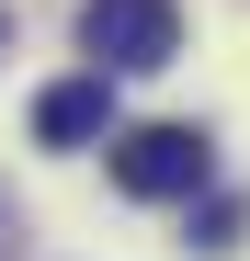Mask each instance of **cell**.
Wrapping results in <instances>:
<instances>
[{"label": "cell", "mask_w": 250, "mask_h": 261, "mask_svg": "<svg viewBox=\"0 0 250 261\" xmlns=\"http://www.w3.org/2000/svg\"><path fill=\"white\" fill-rule=\"evenodd\" d=\"M80 46H91V68H171L182 12L171 0H80Z\"/></svg>", "instance_id": "cell-2"}, {"label": "cell", "mask_w": 250, "mask_h": 261, "mask_svg": "<svg viewBox=\"0 0 250 261\" xmlns=\"http://www.w3.org/2000/svg\"><path fill=\"white\" fill-rule=\"evenodd\" d=\"M103 125H114V68H80V80H57V91L34 102V137L46 148H91Z\"/></svg>", "instance_id": "cell-3"}, {"label": "cell", "mask_w": 250, "mask_h": 261, "mask_svg": "<svg viewBox=\"0 0 250 261\" xmlns=\"http://www.w3.org/2000/svg\"><path fill=\"white\" fill-rule=\"evenodd\" d=\"M114 182L137 204H182V193L216 182V148H205L193 125H125V137H114Z\"/></svg>", "instance_id": "cell-1"}]
</instances>
